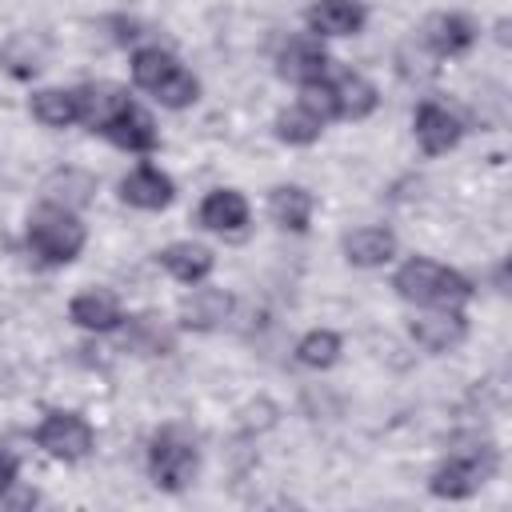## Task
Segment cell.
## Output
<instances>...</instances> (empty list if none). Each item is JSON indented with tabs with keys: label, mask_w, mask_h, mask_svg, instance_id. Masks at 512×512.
I'll list each match as a JSON object with an SVG mask.
<instances>
[{
	"label": "cell",
	"mask_w": 512,
	"mask_h": 512,
	"mask_svg": "<svg viewBox=\"0 0 512 512\" xmlns=\"http://www.w3.org/2000/svg\"><path fill=\"white\" fill-rule=\"evenodd\" d=\"M392 288H396L404 300H416V304H444V308L472 296V284H468L460 272H452V268H444V264H436V260H408V264L396 272Z\"/></svg>",
	"instance_id": "obj_1"
},
{
	"label": "cell",
	"mask_w": 512,
	"mask_h": 512,
	"mask_svg": "<svg viewBox=\"0 0 512 512\" xmlns=\"http://www.w3.org/2000/svg\"><path fill=\"white\" fill-rule=\"evenodd\" d=\"M132 80L140 84V88H148L160 104H168V108H184V104H192L196 100V80L176 64V56L172 52H164V48H140L136 56H132Z\"/></svg>",
	"instance_id": "obj_2"
},
{
	"label": "cell",
	"mask_w": 512,
	"mask_h": 512,
	"mask_svg": "<svg viewBox=\"0 0 512 512\" xmlns=\"http://www.w3.org/2000/svg\"><path fill=\"white\" fill-rule=\"evenodd\" d=\"M28 244H32V252H36L40 260H48V264H68V260L84 248V224H80L68 208L44 204V208H36L32 220H28Z\"/></svg>",
	"instance_id": "obj_3"
},
{
	"label": "cell",
	"mask_w": 512,
	"mask_h": 512,
	"mask_svg": "<svg viewBox=\"0 0 512 512\" xmlns=\"http://www.w3.org/2000/svg\"><path fill=\"white\" fill-rule=\"evenodd\" d=\"M496 472V452L492 444H472V448H460L456 456H448V464H440L432 472V492L436 496H448V500H460V496H472L488 476Z\"/></svg>",
	"instance_id": "obj_4"
},
{
	"label": "cell",
	"mask_w": 512,
	"mask_h": 512,
	"mask_svg": "<svg viewBox=\"0 0 512 512\" xmlns=\"http://www.w3.org/2000/svg\"><path fill=\"white\" fill-rule=\"evenodd\" d=\"M148 472L160 488L180 492L196 476V448L180 432H160L148 448Z\"/></svg>",
	"instance_id": "obj_5"
},
{
	"label": "cell",
	"mask_w": 512,
	"mask_h": 512,
	"mask_svg": "<svg viewBox=\"0 0 512 512\" xmlns=\"http://www.w3.org/2000/svg\"><path fill=\"white\" fill-rule=\"evenodd\" d=\"M36 444H40L48 456H56V460H80V456H88V448H92V428H88L80 416H72V412H52V416L36 428Z\"/></svg>",
	"instance_id": "obj_6"
},
{
	"label": "cell",
	"mask_w": 512,
	"mask_h": 512,
	"mask_svg": "<svg viewBox=\"0 0 512 512\" xmlns=\"http://www.w3.org/2000/svg\"><path fill=\"white\" fill-rule=\"evenodd\" d=\"M280 76L284 80H296V84H312V80H324L328 72V52L320 48V40H308V36H292L284 48H280Z\"/></svg>",
	"instance_id": "obj_7"
},
{
	"label": "cell",
	"mask_w": 512,
	"mask_h": 512,
	"mask_svg": "<svg viewBox=\"0 0 512 512\" xmlns=\"http://www.w3.org/2000/svg\"><path fill=\"white\" fill-rule=\"evenodd\" d=\"M104 136H108L112 144L128 148V152H148V148H156V124H152V116L140 112L136 104L120 108V112L104 124Z\"/></svg>",
	"instance_id": "obj_8"
},
{
	"label": "cell",
	"mask_w": 512,
	"mask_h": 512,
	"mask_svg": "<svg viewBox=\"0 0 512 512\" xmlns=\"http://www.w3.org/2000/svg\"><path fill=\"white\" fill-rule=\"evenodd\" d=\"M416 140L432 156L448 152L460 140V120L448 108H440V104H420V112H416Z\"/></svg>",
	"instance_id": "obj_9"
},
{
	"label": "cell",
	"mask_w": 512,
	"mask_h": 512,
	"mask_svg": "<svg viewBox=\"0 0 512 512\" xmlns=\"http://www.w3.org/2000/svg\"><path fill=\"white\" fill-rule=\"evenodd\" d=\"M308 24L320 36H352L364 24V8L360 0H320L308 8Z\"/></svg>",
	"instance_id": "obj_10"
},
{
	"label": "cell",
	"mask_w": 512,
	"mask_h": 512,
	"mask_svg": "<svg viewBox=\"0 0 512 512\" xmlns=\"http://www.w3.org/2000/svg\"><path fill=\"white\" fill-rule=\"evenodd\" d=\"M200 224L212 228V232H240L248 224V204L240 192L232 188H220V192H208L204 204H200Z\"/></svg>",
	"instance_id": "obj_11"
},
{
	"label": "cell",
	"mask_w": 512,
	"mask_h": 512,
	"mask_svg": "<svg viewBox=\"0 0 512 512\" xmlns=\"http://www.w3.org/2000/svg\"><path fill=\"white\" fill-rule=\"evenodd\" d=\"M424 40L432 44V52L456 56V52H464V48L476 40V28H472L464 16H456V12H436V16H428V24H424Z\"/></svg>",
	"instance_id": "obj_12"
},
{
	"label": "cell",
	"mask_w": 512,
	"mask_h": 512,
	"mask_svg": "<svg viewBox=\"0 0 512 512\" xmlns=\"http://www.w3.org/2000/svg\"><path fill=\"white\" fill-rule=\"evenodd\" d=\"M120 196L132 204V208H164L172 200V180L160 172V168H136L132 176H124L120 184Z\"/></svg>",
	"instance_id": "obj_13"
},
{
	"label": "cell",
	"mask_w": 512,
	"mask_h": 512,
	"mask_svg": "<svg viewBox=\"0 0 512 512\" xmlns=\"http://www.w3.org/2000/svg\"><path fill=\"white\" fill-rule=\"evenodd\" d=\"M344 252L352 264L360 268H376V264H388L392 252H396V236L388 228H356L344 236Z\"/></svg>",
	"instance_id": "obj_14"
},
{
	"label": "cell",
	"mask_w": 512,
	"mask_h": 512,
	"mask_svg": "<svg viewBox=\"0 0 512 512\" xmlns=\"http://www.w3.org/2000/svg\"><path fill=\"white\" fill-rule=\"evenodd\" d=\"M412 336H416V344H424L428 352H448L452 344L464 340V316H460V312L416 316V320H412Z\"/></svg>",
	"instance_id": "obj_15"
},
{
	"label": "cell",
	"mask_w": 512,
	"mask_h": 512,
	"mask_svg": "<svg viewBox=\"0 0 512 512\" xmlns=\"http://www.w3.org/2000/svg\"><path fill=\"white\" fill-rule=\"evenodd\" d=\"M76 92H80V120H84L92 132H96V128L104 132V124H108L120 108L132 104L116 84H88V88H76Z\"/></svg>",
	"instance_id": "obj_16"
},
{
	"label": "cell",
	"mask_w": 512,
	"mask_h": 512,
	"mask_svg": "<svg viewBox=\"0 0 512 512\" xmlns=\"http://www.w3.org/2000/svg\"><path fill=\"white\" fill-rule=\"evenodd\" d=\"M68 312H72V320H76L80 328H88V332H108V328L120 324V304H116V296H112V292H100V288L80 292Z\"/></svg>",
	"instance_id": "obj_17"
},
{
	"label": "cell",
	"mask_w": 512,
	"mask_h": 512,
	"mask_svg": "<svg viewBox=\"0 0 512 512\" xmlns=\"http://www.w3.org/2000/svg\"><path fill=\"white\" fill-rule=\"evenodd\" d=\"M228 308H232V300H228L220 288H196V292L180 304V324L204 332V328H216V324L228 316Z\"/></svg>",
	"instance_id": "obj_18"
},
{
	"label": "cell",
	"mask_w": 512,
	"mask_h": 512,
	"mask_svg": "<svg viewBox=\"0 0 512 512\" xmlns=\"http://www.w3.org/2000/svg\"><path fill=\"white\" fill-rule=\"evenodd\" d=\"M160 264L176 276V280H184V284H200L208 272H212V252L204 248V244H168L164 252H160Z\"/></svg>",
	"instance_id": "obj_19"
},
{
	"label": "cell",
	"mask_w": 512,
	"mask_h": 512,
	"mask_svg": "<svg viewBox=\"0 0 512 512\" xmlns=\"http://www.w3.org/2000/svg\"><path fill=\"white\" fill-rule=\"evenodd\" d=\"M332 88V100H336V116H352V120H360V116H368L372 108H376V88L364 80V76H356V72H344L336 84H328Z\"/></svg>",
	"instance_id": "obj_20"
},
{
	"label": "cell",
	"mask_w": 512,
	"mask_h": 512,
	"mask_svg": "<svg viewBox=\"0 0 512 512\" xmlns=\"http://www.w3.org/2000/svg\"><path fill=\"white\" fill-rule=\"evenodd\" d=\"M32 116L48 128H68L72 120H80V92L44 88V92L32 96Z\"/></svg>",
	"instance_id": "obj_21"
},
{
	"label": "cell",
	"mask_w": 512,
	"mask_h": 512,
	"mask_svg": "<svg viewBox=\"0 0 512 512\" xmlns=\"http://www.w3.org/2000/svg\"><path fill=\"white\" fill-rule=\"evenodd\" d=\"M268 212L280 228H292V232H304L308 228V216H312V196L296 184H284L268 196Z\"/></svg>",
	"instance_id": "obj_22"
},
{
	"label": "cell",
	"mask_w": 512,
	"mask_h": 512,
	"mask_svg": "<svg viewBox=\"0 0 512 512\" xmlns=\"http://www.w3.org/2000/svg\"><path fill=\"white\" fill-rule=\"evenodd\" d=\"M92 192H96L92 176L72 172V168L48 176V184H44V200H48V204H60V208H80V204L92 200Z\"/></svg>",
	"instance_id": "obj_23"
},
{
	"label": "cell",
	"mask_w": 512,
	"mask_h": 512,
	"mask_svg": "<svg viewBox=\"0 0 512 512\" xmlns=\"http://www.w3.org/2000/svg\"><path fill=\"white\" fill-rule=\"evenodd\" d=\"M320 128H324V120H320L316 112H308L304 104L284 108V112L276 116V136L288 140V144H312V140L320 136Z\"/></svg>",
	"instance_id": "obj_24"
},
{
	"label": "cell",
	"mask_w": 512,
	"mask_h": 512,
	"mask_svg": "<svg viewBox=\"0 0 512 512\" xmlns=\"http://www.w3.org/2000/svg\"><path fill=\"white\" fill-rule=\"evenodd\" d=\"M0 60L8 64L12 76H32V72L40 68V60H44V44L32 40V36H12V40L4 44Z\"/></svg>",
	"instance_id": "obj_25"
},
{
	"label": "cell",
	"mask_w": 512,
	"mask_h": 512,
	"mask_svg": "<svg viewBox=\"0 0 512 512\" xmlns=\"http://www.w3.org/2000/svg\"><path fill=\"white\" fill-rule=\"evenodd\" d=\"M124 344H128V348H136V352H144V356H164V352L172 348L168 332H164L152 316H136V320H132V328H128V336H124Z\"/></svg>",
	"instance_id": "obj_26"
},
{
	"label": "cell",
	"mask_w": 512,
	"mask_h": 512,
	"mask_svg": "<svg viewBox=\"0 0 512 512\" xmlns=\"http://www.w3.org/2000/svg\"><path fill=\"white\" fill-rule=\"evenodd\" d=\"M336 352H340L336 332H308V336L296 344V356H300V364H308V368H328V364L336 360Z\"/></svg>",
	"instance_id": "obj_27"
},
{
	"label": "cell",
	"mask_w": 512,
	"mask_h": 512,
	"mask_svg": "<svg viewBox=\"0 0 512 512\" xmlns=\"http://www.w3.org/2000/svg\"><path fill=\"white\" fill-rule=\"evenodd\" d=\"M12 476H16V460L8 452H0V492L12 484Z\"/></svg>",
	"instance_id": "obj_28"
}]
</instances>
